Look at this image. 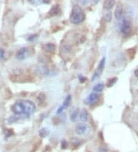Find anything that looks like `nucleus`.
<instances>
[{
    "label": "nucleus",
    "instance_id": "f3484780",
    "mask_svg": "<svg viewBox=\"0 0 138 152\" xmlns=\"http://www.w3.org/2000/svg\"><path fill=\"white\" fill-rule=\"evenodd\" d=\"M78 110H75L71 113V120L72 121H76L77 118H78Z\"/></svg>",
    "mask_w": 138,
    "mask_h": 152
},
{
    "label": "nucleus",
    "instance_id": "b1692460",
    "mask_svg": "<svg viewBox=\"0 0 138 152\" xmlns=\"http://www.w3.org/2000/svg\"><path fill=\"white\" fill-rule=\"evenodd\" d=\"M134 75H135L136 77H138V69H137V70L134 72Z\"/></svg>",
    "mask_w": 138,
    "mask_h": 152
},
{
    "label": "nucleus",
    "instance_id": "6e6552de",
    "mask_svg": "<svg viewBox=\"0 0 138 152\" xmlns=\"http://www.w3.org/2000/svg\"><path fill=\"white\" fill-rule=\"evenodd\" d=\"M71 99V95H68V97L66 98L65 99V101H64L63 104H62V105H61L60 106V108H58V111H57L58 114H59V113H61V112H62V111L65 110V108H68V105H70Z\"/></svg>",
    "mask_w": 138,
    "mask_h": 152
},
{
    "label": "nucleus",
    "instance_id": "ddd939ff",
    "mask_svg": "<svg viewBox=\"0 0 138 152\" xmlns=\"http://www.w3.org/2000/svg\"><path fill=\"white\" fill-rule=\"evenodd\" d=\"M88 114L87 112V111L86 110H83L80 113V120L81 121H84V122H85V121H88Z\"/></svg>",
    "mask_w": 138,
    "mask_h": 152
},
{
    "label": "nucleus",
    "instance_id": "0eeeda50",
    "mask_svg": "<svg viewBox=\"0 0 138 152\" xmlns=\"http://www.w3.org/2000/svg\"><path fill=\"white\" fill-rule=\"evenodd\" d=\"M99 98V95L96 92H92L91 93L90 95H88V98H86V104H88L89 105H93L94 104L96 103L97 100Z\"/></svg>",
    "mask_w": 138,
    "mask_h": 152
},
{
    "label": "nucleus",
    "instance_id": "f8f14e48",
    "mask_svg": "<svg viewBox=\"0 0 138 152\" xmlns=\"http://www.w3.org/2000/svg\"><path fill=\"white\" fill-rule=\"evenodd\" d=\"M103 17L107 22H111L112 19V13L111 10H104Z\"/></svg>",
    "mask_w": 138,
    "mask_h": 152
},
{
    "label": "nucleus",
    "instance_id": "423d86ee",
    "mask_svg": "<svg viewBox=\"0 0 138 152\" xmlns=\"http://www.w3.org/2000/svg\"><path fill=\"white\" fill-rule=\"evenodd\" d=\"M15 56H16V58L19 60L25 59V58H28V56H29V49L26 48V47L21 48V49L17 52Z\"/></svg>",
    "mask_w": 138,
    "mask_h": 152
},
{
    "label": "nucleus",
    "instance_id": "5701e85b",
    "mask_svg": "<svg viewBox=\"0 0 138 152\" xmlns=\"http://www.w3.org/2000/svg\"><path fill=\"white\" fill-rule=\"evenodd\" d=\"M4 56V51L2 49H0V58H2Z\"/></svg>",
    "mask_w": 138,
    "mask_h": 152
},
{
    "label": "nucleus",
    "instance_id": "4468645a",
    "mask_svg": "<svg viewBox=\"0 0 138 152\" xmlns=\"http://www.w3.org/2000/svg\"><path fill=\"white\" fill-rule=\"evenodd\" d=\"M58 5H55L51 9L50 12H49V15L50 16H55L59 12V8H58Z\"/></svg>",
    "mask_w": 138,
    "mask_h": 152
},
{
    "label": "nucleus",
    "instance_id": "a211bd4d",
    "mask_svg": "<svg viewBox=\"0 0 138 152\" xmlns=\"http://www.w3.org/2000/svg\"><path fill=\"white\" fill-rule=\"evenodd\" d=\"M117 78H111V79L108 80V82H107V87L110 88V87H111V86L114 85V83L117 82Z\"/></svg>",
    "mask_w": 138,
    "mask_h": 152
},
{
    "label": "nucleus",
    "instance_id": "4be33fe9",
    "mask_svg": "<svg viewBox=\"0 0 138 152\" xmlns=\"http://www.w3.org/2000/svg\"><path fill=\"white\" fill-rule=\"evenodd\" d=\"M37 36H38L37 35H31V36H29V39H28V40H29V41H32V40L35 39H36V37H37Z\"/></svg>",
    "mask_w": 138,
    "mask_h": 152
},
{
    "label": "nucleus",
    "instance_id": "2eb2a0df",
    "mask_svg": "<svg viewBox=\"0 0 138 152\" xmlns=\"http://www.w3.org/2000/svg\"><path fill=\"white\" fill-rule=\"evenodd\" d=\"M104 84L102 83H98L97 85L94 86V88H93V91H94V92H101L102 91L104 90Z\"/></svg>",
    "mask_w": 138,
    "mask_h": 152
},
{
    "label": "nucleus",
    "instance_id": "20e7f679",
    "mask_svg": "<svg viewBox=\"0 0 138 152\" xmlns=\"http://www.w3.org/2000/svg\"><path fill=\"white\" fill-rule=\"evenodd\" d=\"M105 60H106L105 58H103L101 60V62H100V63H99L98 66H97V68L96 71L94 72V75H93V76H92V81H94V80L98 78L101 76V73L103 72L104 68Z\"/></svg>",
    "mask_w": 138,
    "mask_h": 152
},
{
    "label": "nucleus",
    "instance_id": "412c9836",
    "mask_svg": "<svg viewBox=\"0 0 138 152\" xmlns=\"http://www.w3.org/2000/svg\"><path fill=\"white\" fill-rule=\"evenodd\" d=\"M68 147V143H67V141H63L61 142V148L62 149H65L66 148Z\"/></svg>",
    "mask_w": 138,
    "mask_h": 152
},
{
    "label": "nucleus",
    "instance_id": "f257e3e1",
    "mask_svg": "<svg viewBox=\"0 0 138 152\" xmlns=\"http://www.w3.org/2000/svg\"><path fill=\"white\" fill-rule=\"evenodd\" d=\"M11 109L15 115L29 117L35 113L36 107L32 101L20 99L15 101L12 106Z\"/></svg>",
    "mask_w": 138,
    "mask_h": 152
},
{
    "label": "nucleus",
    "instance_id": "7ed1b4c3",
    "mask_svg": "<svg viewBox=\"0 0 138 152\" xmlns=\"http://www.w3.org/2000/svg\"><path fill=\"white\" fill-rule=\"evenodd\" d=\"M131 23H130L129 20H127L126 18L123 17L121 23V32L125 35H129L131 32Z\"/></svg>",
    "mask_w": 138,
    "mask_h": 152
},
{
    "label": "nucleus",
    "instance_id": "393cba45",
    "mask_svg": "<svg viewBox=\"0 0 138 152\" xmlns=\"http://www.w3.org/2000/svg\"><path fill=\"white\" fill-rule=\"evenodd\" d=\"M79 78H80V80H81V82H83L84 80H85V78H82L81 76H79Z\"/></svg>",
    "mask_w": 138,
    "mask_h": 152
},
{
    "label": "nucleus",
    "instance_id": "9d476101",
    "mask_svg": "<svg viewBox=\"0 0 138 152\" xmlns=\"http://www.w3.org/2000/svg\"><path fill=\"white\" fill-rule=\"evenodd\" d=\"M43 49L47 52L53 53L55 52V45L52 43H47V44L43 45Z\"/></svg>",
    "mask_w": 138,
    "mask_h": 152
},
{
    "label": "nucleus",
    "instance_id": "9b49d317",
    "mask_svg": "<svg viewBox=\"0 0 138 152\" xmlns=\"http://www.w3.org/2000/svg\"><path fill=\"white\" fill-rule=\"evenodd\" d=\"M115 5L114 1H105L104 2V10H111Z\"/></svg>",
    "mask_w": 138,
    "mask_h": 152
},
{
    "label": "nucleus",
    "instance_id": "1a4fd4ad",
    "mask_svg": "<svg viewBox=\"0 0 138 152\" xmlns=\"http://www.w3.org/2000/svg\"><path fill=\"white\" fill-rule=\"evenodd\" d=\"M114 15L117 19H121V18H123V6L121 3H118L117 5L116 9L114 11Z\"/></svg>",
    "mask_w": 138,
    "mask_h": 152
},
{
    "label": "nucleus",
    "instance_id": "dca6fc26",
    "mask_svg": "<svg viewBox=\"0 0 138 152\" xmlns=\"http://www.w3.org/2000/svg\"><path fill=\"white\" fill-rule=\"evenodd\" d=\"M81 140H79V139L74 138L71 140V145L74 146L75 148H77V147L80 146L81 145Z\"/></svg>",
    "mask_w": 138,
    "mask_h": 152
},
{
    "label": "nucleus",
    "instance_id": "39448f33",
    "mask_svg": "<svg viewBox=\"0 0 138 152\" xmlns=\"http://www.w3.org/2000/svg\"><path fill=\"white\" fill-rule=\"evenodd\" d=\"M77 134L80 136H84V135H86L89 132V127H88L86 124L84 123H80L78 124H77L76 128Z\"/></svg>",
    "mask_w": 138,
    "mask_h": 152
},
{
    "label": "nucleus",
    "instance_id": "aec40b11",
    "mask_svg": "<svg viewBox=\"0 0 138 152\" xmlns=\"http://www.w3.org/2000/svg\"><path fill=\"white\" fill-rule=\"evenodd\" d=\"M4 133L5 134L6 137H10L12 134H13L12 129H4Z\"/></svg>",
    "mask_w": 138,
    "mask_h": 152
},
{
    "label": "nucleus",
    "instance_id": "6ab92c4d",
    "mask_svg": "<svg viewBox=\"0 0 138 152\" xmlns=\"http://www.w3.org/2000/svg\"><path fill=\"white\" fill-rule=\"evenodd\" d=\"M46 129V128H42V129H41V131H40V135L42 137H45L48 135V131Z\"/></svg>",
    "mask_w": 138,
    "mask_h": 152
},
{
    "label": "nucleus",
    "instance_id": "f03ea898",
    "mask_svg": "<svg viewBox=\"0 0 138 152\" xmlns=\"http://www.w3.org/2000/svg\"><path fill=\"white\" fill-rule=\"evenodd\" d=\"M84 19H85V15L82 9L78 5L74 6L70 16L71 22L75 25L81 24V22H84Z\"/></svg>",
    "mask_w": 138,
    "mask_h": 152
}]
</instances>
